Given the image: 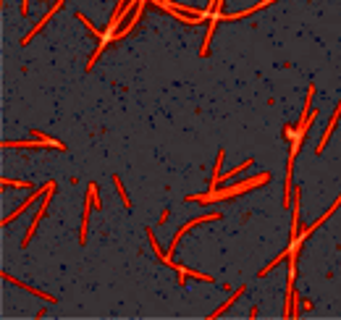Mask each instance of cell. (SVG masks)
<instances>
[{
    "label": "cell",
    "instance_id": "12",
    "mask_svg": "<svg viewBox=\"0 0 341 320\" xmlns=\"http://www.w3.org/2000/svg\"><path fill=\"white\" fill-rule=\"evenodd\" d=\"M21 13H24V16L29 13V0H21Z\"/></svg>",
    "mask_w": 341,
    "mask_h": 320
},
{
    "label": "cell",
    "instance_id": "2",
    "mask_svg": "<svg viewBox=\"0 0 341 320\" xmlns=\"http://www.w3.org/2000/svg\"><path fill=\"white\" fill-rule=\"evenodd\" d=\"M53 192H55V184L50 187V192L42 197V205H39V210H37V215L32 218V226L27 228V234H24V239H21V247H27L29 242H32V236H34V231H37V226H39V221H42V215L48 213V205H50V197H53Z\"/></svg>",
    "mask_w": 341,
    "mask_h": 320
},
{
    "label": "cell",
    "instance_id": "1",
    "mask_svg": "<svg viewBox=\"0 0 341 320\" xmlns=\"http://www.w3.org/2000/svg\"><path fill=\"white\" fill-rule=\"evenodd\" d=\"M220 218V213H208V215H199V218H194V221H189V223H184V226H181L178 228V231L173 234V239H171V247H168V257L173 255V249H176V244H178V239L181 236H184L187 231H189V228H194V226H199V223H205V221H218ZM171 260H166V265H168Z\"/></svg>",
    "mask_w": 341,
    "mask_h": 320
},
{
    "label": "cell",
    "instance_id": "9",
    "mask_svg": "<svg viewBox=\"0 0 341 320\" xmlns=\"http://www.w3.org/2000/svg\"><path fill=\"white\" fill-rule=\"evenodd\" d=\"M249 166H252V160H244V163H239L236 168H231L229 173H223V178H231V176H236V173H242V171H247Z\"/></svg>",
    "mask_w": 341,
    "mask_h": 320
},
{
    "label": "cell",
    "instance_id": "10",
    "mask_svg": "<svg viewBox=\"0 0 341 320\" xmlns=\"http://www.w3.org/2000/svg\"><path fill=\"white\" fill-rule=\"evenodd\" d=\"M89 194H92V208L100 210L103 202H100V194H97V184H89Z\"/></svg>",
    "mask_w": 341,
    "mask_h": 320
},
{
    "label": "cell",
    "instance_id": "4",
    "mask_svg": "<svg viewBox=\"0 0 341 320\" xmlns=\"http://www.w3.org/2000/svg\"><path fill=\"white\" fill-rule=\"evenodd\" d=\"M3 278H6L8 284H16L18 289H27L29 294H34V296H39V299H48V302H55V296H50V294H45V291H39V289H32V286H27V284H21V281H16L13 276H8V273H3Z\"/></svg>",
    "mask_w": 341,
    "mask_h": 320
},
{
    "label": "cell",
    "instance_id": "7",
    "mask_svg": "<svg viewBox=\"0 0 341 320\" xmlns=\"http://www.w3.org/2000/svg\"><path fill=\"white\" fill-rule=\"evenodd\" d=\"M113 184H116V192H118V197H121V202H124V208H131L129 194H126V189H124V184H121V178H118V176H113Z\"/></svg>",
    "mask_w": 341,
    "mask_h": 320
},
{
    "label": "cell",
    "instance_id": "8",
    "mask_svg": "<svg viewBox=\"0 0 341 320\" xmlns=\"http://www.w3.org/2000/svg\"><path fill=\"white\" fill-rule=\"evenodd\" d=\"M242 294H244V286H242V289H236V294L231 296V299H226V305H223V307H218V310H215V312H213L210 317H215V315H223L226 310H229V307H231V305H234V302L239 299V296H242Z\"/></svg>",
    "mask_w": 341,
    "mask_h": 320
},
{
    "label": "cell",
    "instance_id": "3",
    "mask_svg": "<svg viewBox=\"0 0 341 320\" xmlns=\"http://www.w3.org/2000/svg\"><path fill=\"white\" fill-rule=\"evenodd\" d=\"M53 184H55V181H48V184H45V187H39V189H37V192H34V194H32V197H29V199H27L24 205H18V208H16V210H13L11 215H6V218H3V226H6V223H11V221H16V218H18L21 213H24V210L29 208V205H32L34 199H39V197H45V194H48Z\"/></svg>",
    "mask_w": 341,
    "mask_h": 320
},
{
    "label": "cell",
    "instance_id": "6",
    "mask_svg": "<svg viewBox=\"0 0 341 320\" xmlns=\"http://www.w3.org/2000/svg\"><path fill=\"white\" fill-rule=\"evenodd\" d=\"M89 199H92V194H89V189H87V202H84V215H82V236H79V242H82V244H87V226H89Z\"/></svg>",
    "mask_w": 341,
    "mask_h": 320
},
{
    "label": "cell",
    "instance_id": "11",
    "mask_svg": "<svg viewBox=\"0 0 341 320\" xmlns=\"http://www.w3.org/2000/svg\"><path fill=\"white\" fill-rule=\"evenodd\" d=\"M3 187H27V189H32L29 181H13V178H3Z\"/></svg>",
    "mask_w": 341,
    "mask_h": 320
},
{
    "label": "cell",
    "instance_id": "5",
    "mask_svg": "<svg viewBox=\"0 0 341 320\" xmlns=\"http://www.w3.org/2000/svg\"><path fill=\"white\" fill-rule=\"evenodd\" d=\"M338 116H341V103H338V105H336V110H333V118H331V124H328V129H326V134H323V139L317 142V147H315V152H317V155H320V152L326 150V142H328V136H331V131H333V126H336Z\"/></svg>",
    "mask_w": 341,
    "mask_h": 320
}]
</instances>
